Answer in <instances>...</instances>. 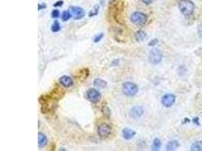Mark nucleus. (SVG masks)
Returning <instances> with one entry per match:
<instances>
[{
  "label": "nucleus",
  "mask_w": 202,
  "mask_h": 151,
  "mask_svg": "<svg viewBox=\"0 0 202 151\" xmlns=\"http://www.w3.org/2000/svg\"><path fill=\"white\" fill-rule=\"evenodd\" d=\"M178 5L181 13L185 16H190L194 12V5L190 0H180Z\"/></svg>",
  "instance_id": "obj_1"
},
{
  "label": "nucleus",
  "mask_w": 202,
  "mask_h": 151,
  "mask_svg": "<svg viewBox=\"0 0 202 151\" xmlns=\"http://www.w3.org/2000/svg\"><path fill=\"white\" fill-rule=\"evenodd\" d=\"M122 91L125 95L132 97L138 93V88L135 83L132 82H126L123 83Z\"/></svg>",
  "instance_id": "obj_2"
},
{
  "label": "nucleus",
  "mask_w": 202,
  "mask_h": 151,
  "mask_svg": "<svg viewBox=\"0 0 202 151\" xmlns=\"http://www.w3.org/2000/svg\"><path fill=\"white\" fill-rule=\"evenodd\" d=\"M130 21L135 25H144L148 21L147 15L142 11H135L131 14Z\"/></svg>",
  "instance_id": "obj_3"
},
{
  "label": "nucleus",
  "mask_w": 202,
  "mask_h": 151,
  "mask_svg": "<svg viewBox=\"0 0 202 151\" xmlns=\"http://www.w3.org/2000/svg\"><path fill=\"white\" fill-rule=\"evenodd\" d=\"M111 132H112V128L108 124L102 123L98 126L97 133L101 138H106L111 134Z\"/></svg>",
  "instance_id": "obj_4"
},
{
  "label": "nucleus",
  "mask_w": 202,
  "mask_h": 151,
  "mask_svg": "<svg viewBox=\"0 0 202 151\" xmlns=\"http://www.w3.org/2000/svg\"><path fill=\"white\" fill-rule=\"evenodd\" d=\"M162 58L163 54L161 50L158 49V48H153L152 50H151L148 54V60L150 63H153V64H157L162 60Z\"/></svg>",
  "instance_id": "obj_5"
},
{
  "label": "nucleus",
  "mask_w": 202,
  "mask_h": 151,
  "mask_svg": "<svg viewBox=\"0 0 202 151\" xmlns=\"http://www.w3.org/2000/svg\"><path fill=\"white\" fill-rule=\"evenodd\" d=\"M86 98L88 101L93 103H97L101 100L102 95L100 92L96 88H90L86 92Z\"/></svg>",
  "instance_id": "obj_6"
},
{
  "label": "nucleus",
  "mask_w": 202,
  "mask_h": 151,
  "mask_svg": "<svg viewBox=\"0 0 202 151\" xmlns=\"http://www.w3.org/2000/svg\"><path fill=\"white\" fill-rule=\"evenodd\" d=\"M69 11L71 14V17H73V19L75 20H80L85 16V11L83 9L80 7H77V6L70 7Z\"/></svg>",
  "instance_id": "obj_7"
},
{
  "label": "nucleus",
  "mask_w": 202,
  "mask_h": 151,
  "mask_svg": "<svg viewBox=\"0 0 202 151\" xmlns=\"http://www.w3.org/2000/svg\"><path fill=\"white\" fill-rule=\"evenodd\" d=\"M144 109L141 106H135L132 107L129 111V116L132 119H138L144 114Z\"/></svg>",
  "instance_id": "obj_8"
},
{
  "label": "nucleus",
  "mask_w": 202,
  "mask_h": 151,
  "mask_svg": "<svg viewBox=\"0 0 202 151\" xmlns=\"http://www.w3.org/2000/svg\"><path fill=\"white\" fill-rule=\"evenodd\" d=\"M176 101V97L172 94H167L161 98V103L165 107H170L174 104Z\"/></svg>",
  "instance_id": "obj_9"
},
{
  "label": "nucleus",
  "mask_w": 202,
  "mask_h": 151,
  "mask_svg": "<svg viewBox=\"0 0 202 151\" xmlns=\"http://www.w3.org/2000/svg\"><path fill=\"white\" fill-rule=\"evenodd\" d=\"M59 82L64 88H70L73 85V79L68 76H62L59 78Z\"/></svg>",
  "instance_id": "obj_10"
},
{
  "label": "nucleus",
  "mask_w": 202,
  "mask_h": 151,
  "mask_svg": "<svg viewBox=\"0 0 202 151\" xmlns=\"http://www.w3.org/2000/svg\"><path fill=\"white\" fill-rule=\"evenodd\" d=\"M135 134H136V132L129 128H124L123 129V131H122V136H123V138L126 140L132 139L135 137Z\"/></svg>",
  "instance_id": "obj_11"
},
{
  "label": "nucleus",
  "mask_w": 202,
  "mask_h": 151,
  "mask_svg": "<svg viewBox=\"0 0 202 151\" xmlns=\"http://www.w3.org/2000/svg\"><path fill=\"white\" fill-rule=\"evenodd\" d=\"M64 94V92H62L61 89L58 88V87H56L52 91V92L50 93V95L52 96V98H53V99H59V98H62Z\"/></svg>",
  "instance_id": "obj_12"
},
{
  "label": "nucleus",
  "mask_w": 202,
  "mask_h": 151,
  "mask_svg": "<svg viewBox=\"0 0 202 151\" xmlns=\"http://www.w3.org/2000/svg\"><path fill=\"white\" fill-rule=\"evenodd\" d=\"M47 144V137L43 133L40 132L38 134V146L41 148Z\"/></svg>",
  "instance_id": "obj_13"
},
{
  "label": "nucleus",
  "mask_w": 202,
  "mask_h": 151,
  "mask_svg": "<svg viewBox=\"0 0 202 151\" xmlns=\"http://www.w3.org/2000/svg\"><path fill=\"white\" fill-rule=\"evenodd\" d=\"M146 36H147V34L145 33V32L141 30L136 31L134 34V38L137 42H142L145 39Z\"/></svg>",
  "instance_id": "obj_14"
},
{
  "label": "nucleus",
  "mask_w": 202,
  "mask_h": 151,
  "mask_svg": "<svg viewBox=\"0 0 202 151\" xmlns=\"http://www.w3.org/2000/svg\"><path fill=\"white\" fill-rule=\"evenodd\" d=\"M94 85L97 88H106L108 85V83L106 81L102 79H96L94 80V82H93Z\"/></svg>",
  "instance_id": "obj_15"
},
{
  "label": "nucleus",
  "mask_w": 202,
  "mask_h": 151,
  "mask_svg": "<svg viewBox=\"0 0 202 151\" xmlns=\"http://www.w3.org/2000/svg\"><path fill=\"white\" fill-rule=\"evenodd\" d=\"M179 146V143L177 140H171L169 141L167 144V150H175Z\"/></svg>",
  "instance_id": "obj_16"
},
{
  "label": "nucleus",
  "mask_w": 202,
  "mask_h": 151,
  "mask_svg": "<svg viewBox=\"0 0 202 151\" xmlns=\"http://www.w3.org/2000/svg\"><path fill=\"white\" fill-rule=\"evenodd\" d=\"M99 10H100V6L99 5H95L93 8L89 12V17H94L99 14Z\"/></svg>",
  "instance_id": "obj_17"
},
{
  "label": "nucleus",
  "mask_w": 202,
  "mask_h": 151,
  "mask_svg": "<svg viewBox=\"0 0 202 151\" xmlns=\"http://www.w3.org/2000/svg\"><path fill=\"white\" fill-rule=\"evenodd\" d=\"M191 149L192 151L202 150V141H196L191 145Z\"/></svg>",
  "instance_id": "obj_18"
},
{
  "label": "nucleus",
  "mask_w": 202,
  "mask_h": 151,
  "mask_svg": "<svg viewBox=\"0 0 202 151\" xmlns=\"http://www.w3.org/2000/svg\"><path fill=\"white\" fill-rule=\"evenodd\" d=\"M161 140H159L158 138H155V140H153V143H152V150H159L160 148H161Z\"/></svg>",
  "instance_id": "obj_19"
},
{
  "label": "nucleus",
  "mask_w": 202,
  "mask_h": 151,
  "mask_svg": "<svg viewBox=\"0 0 202 151\" xmlns=\"http://www.w3.org/2000/svg\"><path fill=\"white\" fill-rule=\"evenodd\" d=\"M51 30L53 33H57V32L60 31L61 30V25H60L59 22L58 21H55V22L53 23V24L51 27Z\"/></svg>",
  "instance_id": "obj_20"
},
{
  "label": "nucleus",
  "mask_w": 202,
  "mask_h": 151,
  "mask_svg": "<svg viewBox=\"0 0 202 151\" xmlns=\"http://www.w3.org/2000/svg\"><path fill=\"white\" fill-rule=\"evenodd\" d=\"M70 17H71V14H70V11H64L61 14V19L63 21H67L70 19Z\"/></svg>",
  "instance_id": "obj_21"
},
{
  "label": "nucleus",
  "mask_w": 202,
  "mask_h": 151,
  "mask_svg": "<svg viewBox=\"0 0 202 151\" xmlns=\"http://www.w3.org/2000/svg\"><path fill=\"white\" fill-rule=\"evenodd\" d=\"M103 37H104V33H99V34L96 35V36H95L94 37H93V42H94L95 43H97V42H99V41H101V39H102Z\"/></svg>",
  "instance_id": "obj_22"
},
{
  "label": "nucleus",
  "mask_w": 202,
  "mask_h": 151,
  "mask_svg": "<svg viewBox=\"0 0 202 151\" xmlns=\"http://www.w3.org/2000/svg\"><path fill=\"white\" fill-rule=\"evenodd\" d=\"M51 15H52V18H59V16H60L59 10H58V9H54V10L52 11V14H51Z\"/></svg>",
  "instance_id": "obj_23"
},
{
  "label": "nucleus",
  "mask_w": 202,
  "mask_h": 151,
  "mask_svg": "<svg viewBox=\"0 0 202 151\" xmlns=\"http://www.w3.org/2000/svg\"><path fill=\"white\" fill-rule=\"evenodd\" d=\"M102 113H104V115H105L106 117H108V118L110 117V115H111V111H110V109L108 108V107H104V108L102 109Z\"/></svg>",
  "instance_id": "obj_24"
},
{
  "label": "nucleus",
  "mask_w": 202,
  "mask_h": 151,
  "mask_svg": "<svg viewBox=\"0 0 202 151\" xmlns=\"http://www.w3.org/2000/svg\"><path fill=\"white\" fill-rule=\"evenodd\" d=\"M158 39H152V40L149 42L148 43V45L149 46H153V45H155L156 44H158Z\"/></svg>",
  "instance_id": "obj_25"
},
{
  "label": "nucleus",
  "mask_w": 202,
  "mask_h": 151,
  "mask_svg": "<svg viewBox=\"0 0 202 151\" xmlns=\"http://www.w3.org/2000/svg\"><path fill=\"white\" fill-rule=\"evenodd\" d=\"M63 4H64V2L63 1H58L53 5V6L54 7H60V6L63 5Z\"/></svg>",
  "instance_id": "obj_26"
},
{
  "label": "nucleus",
  "mask_w": 202,
  "mask_h": 151,
  "mask_svg": "<svg viewBox=\"0 0 202 151\" xmlns=\"http://www.w3.org/2000/svg\"><path fill=\"white\" fill-rule=\"evenodd\" d=\"M141 1L142 2L144 3V4H145V5H150V4H152V2H153L154 0H141Z\"/></svg>",
  "instance_id": "obj_27"
},
{
  "label": "nucleus",
  "mask_w": 202,
  "mask_h": 151,
  "mask_svg": "<svg viewBox=\"0 0 202 151\" xmlns=\"http://www.w3.org/2000/svg\"><path fill=\"white\" fill-rule=\"evenodd\" d=\"M197 32H198V34L200 37L202 38V24L201 25L198 26V28H197Z\"/></svg>",
  "instance_id": "obj_28"
},
{
  "label": "nucleus",
  "mask_w": 202,
  "mask_h": 151,
  "mask_svg": "<svg viewBox=\"0 0 202 151\" xmlns=\"http://www.w3.org/2000/svg\"><path fill=\"white\" fill-rule=\"evenodd\" d=\"M45 8H46V4H44V3H43V5L39 4V5H38L39 10H42V9H45Z\"/></svg>",
  "instance_id": "obj_29"
}]
</instances>
